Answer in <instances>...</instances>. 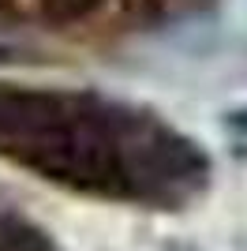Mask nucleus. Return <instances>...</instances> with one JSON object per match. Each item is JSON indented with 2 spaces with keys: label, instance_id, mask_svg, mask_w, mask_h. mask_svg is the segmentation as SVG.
Segmentation results:
<instances>
[{
  "label": "nucleus",
  "instance_id": "nucleus-1",
  "mask_svg": "<svg viewBox=\"0 0 247 251\" xmlns=\"http://www.w3.org/2000/svg\"><path fill=\"white\" fill-rule=\"evenodd\" d=\"M101 4H105V0H34L38 15L45 23H52V26H75V23H86Z\"/></svg>",
  "mask_w": 247,
  "mask_h": 251
},
{
  "label": "nucleus",
  "instance_id": "nucleus-2",
  "mask_svg": "<svg viewBox=\"0 0 247 251\" xmlns=\"http://www.w3.org/2000/svg\"><path fill=\"white\" fill-rule=\"evenodd\" d=\"M228 124L236 127V131H244V135H247V109H240V113H232V116H228Z\"/></svg>",
  "mask_w": 247,
  "mask_h": 251
},
{
  "label": "nucleus",
  "instance_id": "nucleus-3",
  "mask_svg": "<svg viewBox=\"0 0 247 251\" xmlns=\"http://www.w3.org/2000/svg\"><path fill=\"white\" fill-rule=\"evenodd\" d=\"M15 8H19V0H0V19H4V15H11Z\"/></svg>",
  "mask_w": 247,
  "mask_h": 251
}]
</instances>
